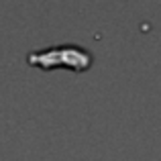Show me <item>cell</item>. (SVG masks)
<instances>
[{"label": "cell", "mask_w": 161, "mask_h": 161, "mask_svg": "<svg viewBox=\"0 0 161 161\" xmlns=\"http://www.w3.org/2000/svg\"><path fill=\"white\" fill-rule=\"evenodd\" d=\"M27 61L41 69H57L65 67L71 71H86L90 69L92 53L82 45H55L47 49H37V51L27 55Z\"/></svg>", "instance_id": "1"}]
</instances>
